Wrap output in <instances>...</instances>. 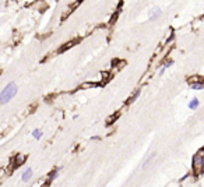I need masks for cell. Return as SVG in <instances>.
Here are the masks:
<instances>
[{"label":"cell","instance_id":"4","mask_svg":"<svg viewBox=\"0 0 204 187\" xmlns=\"http://www.w3.org/2000/svg\"><path fill=\"white\" fill-rule=\"evenodd\" d=\"M31 177H32V169H31V168H28L27 171L22 173L21 180H22V182H28V180H29Z\"/></svg>","mask_w":204,"mask_h":187},{"label":"cell","instance_id":"7","mask_svg":"<svg viewBox=\"0 0 204 187\" xmlns=\"http://www.w3.org/2000/svg\"><path fill=\"white\" fill-rule=\"evenodd\" d=\"M189 109H192V110H196V109H197V107L200 106V102H199V99H197V98H193V99H192V101L189 102Z\"/></svg>","mask_w":204,"mask_h":187},{"label":"cell","instance_id":"6","mask_svg":"<svg viewBox=\"0 0 204 187\" xmlns=\"http://www.w3.org/2000/svg\"><path fill=\"white\" fill-rule=\"evenodd\" d=\"M190 87H192V90H194V91H199V90H203L204 88V82L192 81V82H190Z\"/></svg>","mask_w":204,"mask_h":187},{"label":"cell","instance_id":"2","mask_svg":"<svg viewBox=\"0 0 204 187\" xmlns=\"http://www.w3.org/2000/svg\"><path fill=\"white\" fill-rule=\"evenodd\" d=\"M204 165V156L200 154V152H197L196 155H194L193 158V168L196 169V171H199V169H201Z\"/></svg>","mask_w":204,"mask_h":187},{"label":"cell","instance_id":"9","mask_svg":"<svg viewBox=\"0 0 204 187\" xmlns=\"http://www.w3.org/2000/svg\"><path fill=\"white\" fill-rule=\"evenodd\" d=\"M14 160H16L14 166H18V165H21V163H24V162H25V156L17 155V158H14Z\"/></svg>","mask_w":204,"mask_h":187},{"label":"cell","instance_id":"1","mask_svg":"<svg viewBox=\"0 0 204 187\" xmlns=\"http://www.w3.org/2000/svg\"><path fill=\"white\" fill-rule=\"evenodd\" d=\"M17 94V85L16 82H9L7 85L0 91V103H7L10 102Z\"/></svg>","mask_w":204,"mask_h":187},{"label":"cell","instance_id":"13","mask_svg":"<svg viewBox=\"0 0 204 187\" xmlns=\"http://www.w3.org/2000/svg\"><path fill=\"white\" fill-rule=\"evenodd\" d=\"M91 140H99V137L98 135H94V137H91Z\"/></svg>","mask_w":204,"mask_h":187},{"label":"cell","instance_id":"11","mask_svg":"<svg viewBox=\"0 0 204 187\" xmlns=\"http://www.w3.org/2000/svg\"><path fill=\"white\" fill-rule=\"evenodd\" d=\"M154 156H155V152H152V154H151V156H148V159H147V160L144 162V165H143V168H145V166L148 165V163H150L151 160L154 159Z\"/></svg>","mask_w":204,"mask_h":187},{"label":"cell","instance_id":"10","mask_svg":"<svg viewBox=\"0 0 204 187\" xmlns=\"http://www.w3.org/2000/svg\"><path fill=\"white\" fill-rule=\"evenodd\" d=\"M139 95H140V91L137 90V91H136L134 94H133V95H131V96L129 98V101H127V102H129V103H131V102L134 101V99H137V98H139Z\"/></svg>","mask_w":204,"mask_h":187},{"label":"cell","instance_id":"12","mask_svg":"<svg viewBox=\"0 0 204 187\" xmlns=\"http://www.w3.org/2000/svg\"><path fill=\"white\" fill-rule=\"evenodd\" d=\"M172 64H173V60H168V62H165V64H164L162 67H164V69L167 70V69H169V67H171Z\"/></svg>","mask_w":204,"mask_h":187},{"label":"cell","instance_id":"8","mask_svg":"<svg viewBox=\"0 0 204 187\" xmlns=\"http://www.w3.org/2000/svg\"><path fill=\"white\" fill-rule=\"evenodd\" d=\"M42 135H43L42 130H39V128H37V130H34V131H32V137L35 140H41V138H42Z\"/></svg>","mask_w":204,"mask_h":187},{"label":"cell","instance_id":"5","mask_svg":"<svg viewBox=\"0 0 204 187\" xmlns=\"http://www.w3.org/2000/svg\"><path fill=\"white\" fill-rule=\"evenodd\" d=\"M59 173H60V169H59V168H55L53 171H52L50 173H49L48 180H49V182H53L55 179H56V177L59 176Z\"/></svg>","mask_w":204,"mask_h":187},{"label":"cell","instance_id":"3","mask_svg":"<svg viewBox=\"0 0 204 187\" xmlns=\"http://www.w3.org/2000/svg\"><path fill=\"white\" fill-rule=\"evenodd\" d=\"M159 16H161V9H159V7L152 9V11H151V14H150V21H154V20H157V18H158Z\"/></svg>","mask_w":204,"mask_h":187}]
</instances>
